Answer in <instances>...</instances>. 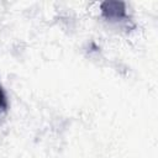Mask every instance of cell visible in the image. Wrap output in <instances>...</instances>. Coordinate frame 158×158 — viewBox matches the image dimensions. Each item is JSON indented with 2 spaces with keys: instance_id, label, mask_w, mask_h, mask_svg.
<instances>
[{
  "instance_id": "cell-1",
  "label": "cell",
  "mask_w": 158,
  "mask_h": 158,
  "mask_svg": "<svg viewBox=\"0 0 158 158\" xmlns=\"http://www.w3.org/2000/svg\"><path fill=\"white\" fill-rule=\"evenodd\" d=\"M102 15L110 20H121L126 17V7L123 2L118 1H106L101 5Z\"/></svg>"
},
{
  "instance_id": "cell-2",
  "label": "cell",
  "mask_w": 158,
  "mask_h": 158,
  "mask_svg": "<svg viewBox=\"0 0 158 158\" xmlns=\"http://www.w3.org/2000/svg\"><path fill=\"white\" fill-rule=\"evenodd\" d=\"M7 109V99L5 95V91L2 90L1 85H0V112L5 111Z\"/></svg>"
}]
</instances>
